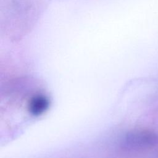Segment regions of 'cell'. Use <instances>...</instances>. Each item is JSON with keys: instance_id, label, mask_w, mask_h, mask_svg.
Segmentation results:
<instances>
[{"instance_id": "cell-1", "label": "cell", "mask_w": 158, "mask_h": 158, "mask_svg": "<svg viewBox=\"0 0 158 158\" xmlns=\"http://www.w3.org/2000/svg\"><path fill=\"white\" fill-rule=\"evenodd\" d=\"M123 141L125 148L131 150L145 149L158 144V135L151 130H136L128 133Z\"/></svg>"}]
</instances>
